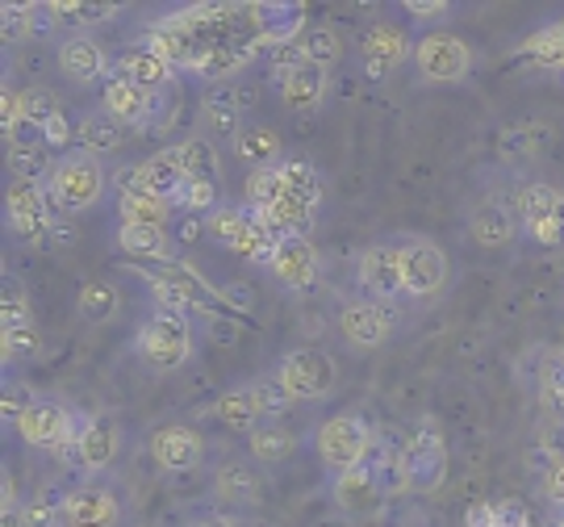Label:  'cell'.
Wrapping results in <instances>:
<instances>
[{
  "label": "cell",
  "instance_id": "cell-13",
  "mask_svg": "<svg viewBox=\"0 0 564 527\" xmlns=\"http://www.w3.org/2000/svg\"><path fill=\"white\" fill-rule=\"evenodd\" d=\"M151 456L160 469H172V473H188V469L202 465L205 456V440L193 431V427L167 423L151 435Z\"/></svg>",
  "mask_w": 564,
  "mask_h": 527
},
{
  "label": "cell",
  "instance_id": "cell-45",
  "mask_svg": "<svg viewBox=\"0 0 564 527\" xmlns=\"http://www.w3.org/2000/svg\"><path fill=\"white\" fill-rule=\"evenodd\" d=\"M0 319H4V331H18V326H34V323H30V310H25V298H21V293H4Z\"/></svg>",
  "mask_w": 564,
  "mask_h": 527
},
{
  "label": "cell",
  "instance_id": "cell-23",
  "mask_svg": "<svg viewBox=\"0 0 564 527\" xmlns=\"http://www.w3.org/2000/svg\"><path fill=\"white\" fill-rule=\"evenodd\" d=\"M256 18H260L263 46H284V42H293L302 34L305 9L293 4V0H284V4H256Z\"/></svg>",
  "mask_w": 564,
  "mask_h": 527
},
{
  "label": "cell",
  "instance_id": "cell-1",
  "mask_svg": "<svg viewBox=\"0 0 564 527\" xmlns=\"http://www.w3.org/2000/svg\"><path fill=\"white\" fill-rule=\"evenodd\" d=\"M147 46L172 63L184 67H202L205 60L223 55V51H260V18L256 4H202L188 9L181 18H167L151 30Z\"/></svg>",
  "mask_w": 564,
  "mask_h": 527
},
{
  "label": "cell",
  "instance_id": "cell-26",
  "mask_svg": "<svg viewBox=\"0 0 564 527\" xmlns=\"http://www.w3.org/2000/svg\"><path fill=\"white\" fill-rule=\"evenodd\" d=\"M118 247L134 260H172V239L163 226H121Z\"/></svg>",
  "mask_w": 564,
  "mask_h": 527
},
{
  "label": "cell",
  "instance_id": "cell-17",
  "mask_svg": "<svg viewBox=\"0 0 564 527\" xmlns=\"http://www.w3.org/2000/svg\"><path fill=\"white\" fill-rule=\"evenodd\" d=\"M272 272L281 277L289 289H310L318 277V251L305 235H284L272 256Z\"/></svg>",
  "mask_w": 564,
  "mask_h": 527
},
{
  "label": "cell",
  "instance_id": "cell-47",
  "mask_svg": "<svg viewBox=\"0 0 564 527\" xmlns=\"http://www.w3.org/2000/svg\"><path fill=\"white\" fill-rule=\"evenodd\" d=\"M0 118H4V130H9V135L25 122V101H21L13 88H4V97H0Z\"/></svg>",
  "mask_w": 564,
  "mask_h": 527
},
{
  "label": "cell",
  "instance_id": "cell-39",
  "mask_svg": "<svg viewBox=\"0 0 564 527\" xmlns=\"http://www.w3.org/2000/svg\"><path fill=\"white\" fill-rule=\"evenodd\" d=\"M0 347H4V361H9V365L34 361V356H39V331H34V326H18V331H4Z\"/></svg>",
  "mask_w": 564,
  "mask_h": 527
},
{
  "label": "cell",
  "instance_id": "cell-28",
  "mask_svg": "<svg viewBox=\"0 0 564 527\" xmlns=\"http://www.w3.org/2000/svg\"><path fill=\"white\" fill-rule=\"evenodd\" d=\"M176 155H181V168H184V181L188 184H209V189H218V155H214V147L205 139H188L176 147Z\"/></svg>",
  "mask_w": 564,
  "mask_h": 527
},
{
  "label": "cell",
  "instance_id": "cell-27",
  "mask_svg": "<svg viewBox=\"0 0 564 527\" xmlns=\"http://www.w3.org/2000/svg\"><path fill=\"white\" fill-rule=\"evenodd\" d=\"M519 218H523L531 230L544 223H556V218H564V197L552 184H527L523 197H519Z\"/></svg>",
  "mask_w": 564,
  "mask_h": 527
},
{
  "label": "cell",
  "instance_id": "cell-31",
  "mask_svg": "<svg viewBox=\"0 0 564 527\" xmlns=\"http://www.w3.org/2000/svg\"><path fill=\"white\" fill-rule=\"evenodd\" d=\"M247 440H251V456H256V461H268V465L289 461V456H293V448H297L293 431L281 427V423H260Z\"/></svg>",
  "mask_w": 564,
  "mask_h": 527
},
{
  "label": "cell",
  "instance_id": "cell-8",
  "mask_svg": "<svg viewBox=\"0 0 564 527\" xmlns=\"http://www.w3.org/2000/svg\"><path fill=\"white\" fill-rule=\"evenodd\" d=\"M18 431L25 444L42 448V452H46V448H51V452H63V448L76 452V415L63 410L59 402H34L18 419Z\"/></svg>",
  "mask_w": 564,
  "mask_h": 527
},
{
  "label": "cell",
  "instance_id": "cell-24",
  "mask_svg": "<svg viewBox=\"0 0 564 527\" xmlns=\"http://www.w3.org/2000/svg\"><path fill=\"white\" fill-rule=\"evenodd\" d=\"M121 76L134 80L139 88H147V93H163L172 84V63L163 60V55H155L151 46H142V51L121 55Z\"/></svg>",
  "mask_w": 564,
  "mask_h": 527
},
{
  "label": "cell",
  "instance_id": "cell-9",
  "mask_svg": "<svg viewBox=\"0 0 564 527\" xmlns=\"http://www.w3.org/2000/svg\"><path fill=\"white\" fill-rule=\"evenodd\" d=\"M414 63H419V72H423L426 80L435 84H456L468 76V67H473V51L464 46L456 34H426L419 46H414Z\"/></svg>",
  "mask_w": 564,
  "mask_h": 527
},
{
  "label": "cell",
  "instance_id": "cell-21",
  "mask_svg": "<svg viewBox=\"0 0 564 527\" xmlns=\"http://www.w3.org/2000/svg\"><path fill=\"white\" fill-rule=\"evenodd\" d=\"M118 423L113 419H105V415H97L93 423L84 427L80 444H76V461H80L84 473H101V469L113 465V456H118Z\"/></svg>",
  "mask_w": 564,
  "mask_h": 527
},
{
  "label": "cell",
  "instance_id": "cell-4",
  "mask_svg": "<svg viewBox=\"0 0 564 527\" xmlns=\"http://www.w3.org/2000/svg\"><path fill=\"white\" fill-rule=\"evenodd\" d=\"M398 473H402V486L414 494H431L447 482V444L444 435L435 431V423L419 427L410 435V444L398 456Z\"/></svg>",
  "mask_w": 564,
  "mask_h": 527
},
{
  "label": "cell",
  "instance_id": "cell-44",
  "mask_svg": "<svg viewBox=\"0 0 564 527\" xmlns=\"http://www.w3.org/2000/svg\"><path fill=\"white\" fill-rule=\"evenodd\" d=\"M251 55H256V51H223V55L205 60L197 72H202V76H209V80H223V76H230V72H239V67L251 60Z\"/></svg>",
  "mask_w": 564,
  "mask_h": 527
},
{
  "label": "cell",
  "instance_id": "cell-36",
  "mask_svg": "<svg viewBox=\"0 0 564 527\" xmlns=\"http://www.w3.org/2000/svg\"><path fill=\"white\" fill-rule=\"evenodd\" d=\"M121 226H163L167 223V202L142 197V193H121Z\"/></svg>",
  "mask_w": 564,
  "mask_h": 527
},
{
  "label": "cell",
  "instance_id": "cell-2",
  "mask_svg": "<svg viewBox=\"0 0 564 527\" xmlns=\"http://www.w3.org/2000/svg\"><path fill=\"white\" fill-rule=\"evenodd\" d=\"M139 356L160 373L181 368L193 356V326L176 305H160L139 331Z\"/></svg>",
  "mask_w": 564,
  "mask_h": 527
},
{
  "label": "cell",
  "instance_id": "cell-16",
  "mask_svg": "<svg viewBox=\"0 0 564 527\" xmlns=\"http://www.w3.org/2000/svg\"><path fill=\"white\" fill-rule=\"evenodd\" d=\"M4 214H9V226L21 239H39L42 230H51V209H46V197H42L39 184L18 181L4 197Z\"/></svg>",
  "mask_w": 564,
  "mask_h": 527
},
{
  "label": "cell",
  "instance_id": "cell-30",
  "mask_svg": "<svg viewBox=\"0 0 564 527\" xmlns=\"http://www.w3.org/2000/svg\"><path fill=\"white\" fill-rule=\"evenodd\" d=\"M473 239L481 247H506L514 239V214L502 205H481L473 214Z\"/></svg>",
  "mask_w": 564,
  "mask_h": 527
},
{
  "label": "cell",
  "instance_id": "cell-5",
  "mask_svg": "<svg viewBox=\"0 0 564 527\" xmlns=\"http://www.w3.org/2000/svg\"><path fill=\"white\" fill-rule=\"evenodd\" d=\"M209 226H214V235H218L230 251L247 256L251 264H268V268H272V256H276V244H281V239L268 230V223H263L260 214L218 209V214L209 218Z\"/></svg>",
  "mask_w": 564,
  "mask_h": 527
},
{
  "label": "cell",
  "instance_id": "cell-19",
  "mask_svg": "<svg viewBox=\"0 0 564 527\" xmlns=\"http://www.w3.org/2000/svg\"><path fill=\"white\" fill-rule=\"evenodd\" d=\"M281 97H284V105L297 109V114L318 109L326 97V67H318V63H310V60L293 63L281 80Z\"/></svg>",
  "mask_w": 564,
  "mask_h": 527
},
{
  "label": "cell",
  "instance_id": "cell-18",
  "mask_svg": "<svg viewBox=\"0 0 564 527\" xmlns=\"http://www.w3.org/2000/svg\"><path fill=\"white\" fill-rule=\"evenodd\" d=\"M105 114H113L121 126H147L155 118V93H147L126 76H113L105 84Z\"/></svg>",
  "mask_w": 564,
  "mask_h": 527
},
{
  "label": "cell",
  "instance_id": "cell-22",
  "mask_svg": "<svg viewBox=\"0 0 564 527\" xmlns=\"http://www.w3.org/2000/svg\"><path fill=\"white\" fill-rule=\"evenodd\" d=\"M364 55H368V72L384 76L389 67H398L410 55V39H405L398 25H372L368 39H364Z\"/></svg>",
  "mask_w": 564,
  "mask_h": 527
},
{
  "label": "cell",
  "instance_id": "cell-10",
  "mask_svg": "<svg viewBox=\"0 0 564 527\" xmlns=\"http://www.w3.org/2000/svg\"><path fill=\"white\" fill-rule=\"evenodd\" d=\"M402 256V284L410 298H431L447 284V256L431 239H410L398 247Z\"/></svg>",
  "mask_w": 564,
  "mask_h": 527
},
{
  "label": "cell",
  "instance_id": "cell-32",
  "mask_svg": "<svg viewBox=\"0 0 564 527\" xmlns=\"http://www.w3.org/2000/svg\"><path fill=\"white\" fill-rule=\"evenodd\" d=\"M121 139H126V126H121L113 114H105V109L88 114L80 122V142H84V151H93V155L121 147Z\"/></svg>",
  "mask_w": 564,
  "mask_h": 527
},
{
  "label": "cell",
  "instance_id": "cell-56",
  "mask_svg": "<svg viewBox=\"0 0 564 527\" xmlns=\"http://www.w3.org/2000/svg\"><path fill=\"white\" fill-rule=\"evenodd\" d=\"M59 527H67V524H59Z\"/></svg>",
  "mask_w": 564,
  "mask_h": 527
},
{
  "label": "cell",
  "instance_id": "cell-33",
  "mask_svg": "<svg viewBox=\"0 0 564 527\" xmlns=\"http://www.w3.org/2000/svg\"><path fill=\"white\" fill-rule=\"evenodd\" d=\"M76 310H80L84 323H109L118 314V289L109 281H88L80 289V298H76Z\"/></svg>",
  "mask_w": 564,
  "mask_h": 527
},
{
  "label": "cell",
  "instance_id": "cell-49",
  "mask_svg": "<svg viewBox=\"0 0 564 527\" xmlns=\"http://www.w3.org/2000/svg\"><path fill=\"white\" fill-rule=\"evenodd\" d=\"M214 197H218V189H209V184H188L181 205H188V209H209Z\"/></svg>",
  "mask_w": 564,
  "mask_h": 527
},
{
  "label": "cell",
  "instance_id": "cell-15",
  "mask_svg": "<svg viewBox=\"0 0 564 527\" xmlns=\"http://www.w3.org/2000/svg\"><path fill=\"white\" fill-rule=\"evenodd\" d=\"M393 323H398V314H393L384 302H351L339 314L343 335H347L356 347H381L384 340H389Z\"/></svg>",
  "mask_w": 564,
  "mask_h": 527
},
{
  "label": "cell",
  "instance_id": "cell-38",
  "mask_svg": "<svg viewBox=\"0 0 564 527\" xmlns=\"http://www.w3.org/2000/svg\"><path fill=\"white\" fill-rule=\"evenodd\" d=\"M339 55H343V42H339V34H335L330 25H314V30L305 34L302 60L318 63V67H330V63L339 60Z\"/></svg>",
  "mask_w": 564,
  "mask_h": 527
},
{
  "label": "cell",
  "instance_id": "cell-37",
  "mask_svg": "<svg viewBox=\"0 0 564 527\" xmlns=\"http://www.w3.org/2000/svg\"><path fill=\"white\" fill-rule=\"evenodd\" d=\"M51 18H63L67 25H101V21L118 18L113 4H88V0H55Z\"/></svg>",
  "mask_w": 564,
  "mask_h": 527
},
{
  "label": "cell",
  "instance_id": "cell-46",
  "mask_svg": "<svg viewBox=\"0 0 564 527\" xmlns=\"http://www.w3.org/2000/svg\"><path fill=\"white\" fill-rule=\"evenodd\" d=\"M494 510H498V527H531V510L519 498H502L494 503Z\"/></svg>",
  "mask_w": 564,
  "mask_h": 527
},
{
  "label": "cell",
  "instance_id": "cell-3",
  "mask_svg": "<svg viewBox=\"0 0 564 527\" xmlns=\"http://www.w3.org/2000/svg\"><path fill=\"white\" fill-rule=\"evenodd\" d=\"M105 193V168L93 151H72L51 168V202L80 214L88 205H97V197Z\"/></svg>",
  "mask_w": 564,
  "mask_h": 527
},
{
  "label": "cell",
  "instance_id": "cell-20",
  "mask_svg": "<svg viewBox=\"0 0 564 527\" xmlns=\"http://www.w3.org/2000/svg\"><path fill=\"white\" fill-rule=\"evenodd\" d=\"M55 60H59L63 76H67V80H76V84H93V80H101L105 76V51L88 39V34H72V39H63Z\"/></svg>",
  "mask_w": 564,
  "mask_h": 527
},
{
  "label": "cell",
  "instance_id": "cell-55",
  "mask_svg": "<svg viewBox=\"0 0 564 527\" xmlns=\"http://www.w3.org/2000/svg\"><path fill=\"white\" fill-rule=\"evenodd\" d=\"M561 527H564V519H561Z\"/></svg>",
  "mask_w": 564,
  "mask_h": 527
},
{
  "label": "cell",
  "instance_id": "cell-29",
  "mask_svg": "<svg viewBox=\"0 0 564 527\" xmlns=\"http://www.w3.org/2000/svg\"><path fill=\"white\" fill-rule=\"evenodd\" d=\"M235 151H239L242 163H256V168H268L281 155V139L272 126H242L235 135Z\"/></svg>",
  "mask_w": 564,
  "mask_h": 527
},
{
  "label": "cell",
  "instance_id": "cell-48",
  "mask_svg": "<svg viewBox=\"0 0 564 527\" xmlns=\"http://www.w3.org/2000/svg\"><path fill=\"white\" fill-rule=\"evenodd\" d=\"M544 498L552 503V507H561V510H564V461H561V465L547 469V477H544Z\"/></svg>",
  "mask_w": 564,
  "mask_h": 527
},
{
  "label": "cell",
  "instance_id": "cell-43",
  "mask_svg": "<svg viewBox=\"0 0 564 527\" xmlns=\"http://www.w3.org/2000/svg\"><path fill=\"white\" fill-rule=\"evenodd\" d=\"M218 490H223L226 498H247L256 490V473H247V465H226L218 473Z\"/></svg>",
  "mask_w": 564,
  "mask_h": 527
},
{
  "label": "cell",
  "instance_id": "cell-53",
  "mask_svg": "<svg viewBox=\"0 0 564 527\" xmlns=\"http://www.w3.org/2000/svg\"><path fill=\"white\" fill-rule=\"evenodd\" d=\"M405 9H410L414 18H444L447 13V4H426V0H410Z\"/></svg>",
  "mask_w": 564,
  "mask_h": 527
},
{
  "label": "cell",
  "instance_id": "cell-35",
  "mask_svg": "<svg viewBox=\"0 0 564 527\" xmlns=\"http://www.w3.org/2000/svg\"><path fill=\"white\" fill-rule=\"evenodd\" d=\"M281 189H284L281 163L256 168V172L247 176V202H251V209H256V214H263V209H272V205L281 202Z\"/></svg>",
  "mask_w": 564,
  "mask_h": 527
},
{
  "label": "cell",
  "instance_id": "cell-40",
  "mask_svg": "<svg viewBox=\"0 0 564 527\" xmlns=\"http://www.w3.org/2000/svg\"><path fill=\"white\" fill-rule=\"evenodd\" d=\"M527 55H535L547 67H564V25H552L544 34H535L527 42Z\"/></svg>",
  "mask_w": 564,
  "mask_h": 527
},
{
  "label": "cell",
  "instance_id": "cell-11",
  "mask_svg": "<svg viewBox=\"0 0 564 527\" xmlns=\"http://www.w3.org/2000/svg\"><path fill=\"white\" fill-rule=\"evenodd\" d=\"M184 168H181V155H176V147L172 151H160V155H151L147 163H139L134 172H130V189L126 193H142V197H155V202H184Z\"/></svg>",
  "mask_w": 564,
  "mask_h": 527
},
{
  "label": "cell",
  "instance_id": "cell-6",
  "mask_svg": "<svg viewBox=\"0 0 564 527\" xmlns=\"http://www.w3.org/2000/svg\"><path fill=\"white\" fill-rule=\"evenodd\" d=\"M281 386L293 394V402H318L335 389V365L318 347H297L281 361Z\"/></svg>",
  "mask_w": 564,
  "mask_h": 527
},
{
  "label": "cell",
  "instance_id": "cell-50",
  "mask_svg": "<svg viewBox=\"0 0 564 527\" xmlns=\"http://www.w3.org/2000/svg\"><path fill=\"white\" fill-rule=\"evenodd\" d=\"M464 527H498V510H494V503H473L468 515H464Z\"/></svg>",
  "mask_w": 564,
  "mask_h": 527
},
{
  "label": "cell",
  "instance_id": "cell-42",
  "mask_svg": "<svg viewBox=\"0 0 564 527\" xmlns=\"http://www.w3.org/2000/svg\"><path fill=\"white\" fill-rule=\"evenodd\" d=\"M251 389H256V398H260L263 415H281V410L293 406V394L281 386V377H263V381H256Z\"/></svg>",
  "mask_w": 564,
  "mask_h": 527
},
{
  "label": "cell",
  "instance_id": "cell-54",
  "mask_svg": "<svg viewBox=\"0 0 564 527\" xmlns=\"http://www.w3.org/2000/svg\"><path fill=\"white\" fill-rule=\"evenodd\" d=\"M197 527H230V524H226V519H202Z\"/></svg>",
  "mask_w": 564,
  "mask_h": 527
},
{
  "label": "cell",
  "instance_id": "cell-52",
  "mask_svg": "<svg viewBox=\"0 0 564 527\" xmlns=\"http://www.w3.org/2000/svg\"><path fill=\"white\" fill-rule=\"evenodd\" d=\"M34 402H25V386H9V394H4V415H25Z\"/></svg>",
  "mask_w": 564,
  "mask_h": 527
},
{
  "label": "cell",
  "instance_id": "cell-25",
  "mask_svg": "<svg viewBox=\"0 0 564 527\" xmlns=\"http://www.w3.org/2000/svg\"><path fill=\"white\" fill-rule=\"evenodd\" d=\"M214 415H218V423H226L230 431H256L260 427V398H256V389L251 386H239V389H226L218 406H214Z\"/></svg>",
  "mask_w": 564,
  "mask_h": 527
},
{
  "label": "cell",
  "instance_id": "cell-14",
  "mask_svg": "<svg viewBox=\"0 0 564 527\" xmlns=\"http://www.w3.org/2000/svg\"><path fill=\"white\" fill-rule=\"evenodd\" d=\"M360 284L368 289L372 302H393L398 293H405L398 247H381V244L368 247L360 256Z\"/></svg>",
  "mask_w": 564,
  "mask_h": 527
},
{
  "label": "cell",
  "instance_id": "cell-7",
  "mask_svg": "<svg viewBox=\"0 0 564 527\" xmlns=\"http://www.w3.org/2000/svg\"><path fill=\"white\" fill-rule=\"evenodd\" d=\"M368 444H372V435H368L364 419H356V415H335V419H326V423L318 427V456H323V465L335 469V473H347V469L364 465Z\"/></svg>",
  "mask_w": 564,
  "mask_h": 527
},
{
  "label": "cell",
  "instance_id": "cell-41",
  "mask_svg": "<svg viewBox=\"0 0 564 527\" xmlns=\"http://www.w3.org/2000/svg\"><path fill=\"white\" fill-rule=\"evenodd\" d=\"M21 101H25V122L39 126V130H46V122H51V118H59V105H55V97H51L46 88L21 93Z\"/></svg>",
  "mask_w": 564,
  "mask_h": 527
},
{
  "label": "cell",
  "instance_id": "cell-34",
  "mask_svg": "<svg viewBox=\"0 0 564 527\" xmlns=\"http://www.w3.org/2000/svg\"><path fill=\"white\" fill-rule=\"evenodd\" d=\"M339 503L347 510H364L377 503V473L368 465H356L339 473Z\"/></svg>",
  "mask_w": 564,
  "mask_h": 527
},
{
  "label": "cell",
  "instance_id": "cell-12",
  "mask_svg": "<svg viewBox=\"0 0 564 527\" xmlns=\"http://www.w3.org/2000/svg\"><path fill=\"white\" fill-rule=\"evenodd\" d=\"M59 507H63V524L67 527H118L121 524L118 494H113V490H105V486L72 490Z\"/></svg>",
  "mask_w": 564,
  "mask_h": 527
},
{
  "label": "cell",
  "instance_id": "cell-51",
  "mask_svg": "<svg viewBox=\"0 0 564 527\" xmlns=\"http://www.w3.org/2000/svg\"><path fill=\"white\" fill-rule=\"evenodd\" d=\"M42 135H46V142H51V147H67V139H72V126H67V118H51V122H46V130H42Z\"/></svg>",
  "mask_w": 564,
  "mask_h": 527
}]
</instances>
